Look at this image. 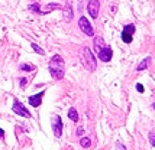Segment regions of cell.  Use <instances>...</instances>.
Wrapping results in <instances>:
<instances>
[{
	"instance_id": "obj_25",
	"label": "cell",
	"mask_w": 155,
	"mask_h": 150,
	"mask_svg": "<svg viewBox=\"0 0 155 150\" xmlns=\"http://www.w3.org/2000/svg\"><path fill=\"white\" fill-rule=\"evenodd\" d=\"M0 137H2V139L5 137V131H3V130H2V129H0Z\"/></svg>"
},
{
	"instance_id": "obj_6",
	"label": "cell",
	"mask_w": 155,
	"mask_h": 150,
	"mask_svg": "<svg viewBox=\"0 0 155 150\" xmlns=\"http://www.w3.org/2000/svg\"><path fill=\"white\" fill-rule=\"evenodd\" d=\"M99 7H100L99 0H90V2H88L87 10H88V13H90V16H91L93 19H96V17L99 16Z\"/></svg>"
},
{
	"instance_id": "obj_5",
	"label": "cell",
	"mask_w": 155,
	"mask_h": 150,
	"mask_svg": "<svg viewBox=\"0 0 155 150\" xmlns=\"http://www.w3.org/2000/svg\"><path fill=\"white\" fill-rule=\"evenodd\" d=\"M62 127H64V123L61 120L60 116H54L52 117V131H54L55 137H61L62 136Z\"/></svg>"
},
{
	"instance_id": "obj_16",
	"label": "cell",
	"mask_w": 155,
	"mask_h": 150,
	"mask_svg": "<svg viewBox=\"0 0 155 150\" xmlns=\"http://www.w3.org/2000/svg\"><path fill=\"white\" fill-rule=\"evenodd\" d=\"M122 41L125 42V43H130V42H132V35L126 33V32L122 30Z\"/></svg>"
},
{
	"instance_id": "obj_12",
	"label": "cell",
	"mask_w": 155,
	"mask_h": 150,
	"mask_svg": "<svg viewBox=\"0 0 155 150\" xmlns=\"http://www.w3.org/2000/svg\"><path fill=\"white\" fill-rule=\"evenodd\" d=\"M68 118H70L71 121L77 123V121H78V113H77V110H75V108H70V110H68Z\"/></svg>"
},
{
	"instance_id": "obj_1",
	"label": "cell",
	"mask_w": 155,
	"mask_h": 150,
	"mask_svg": "<svg viewBox=\"0 0 155 150\" xmlns=\"http://www.w3.org/2000/svg\"><path fill=\"white\" fill-rule=\"evenodd\" d=\"M48 71L54 80H62L64 78V59L60 55L52 56V59L49 61V65H48Z\"/></svg>"
},
{
	"instance_id": "obj_20",
	"label": "cell",
	"mask_w": 155,
	"mask_h": 150,
	"mask_svg": "<svg viewBox=\"0 0 155 150\" xmlns=\"http://www.w3.org/2000/svg\"><path fill=\"white\" fill-rule=\"evenodd\" d=\"M149 142L152 146H155V133H149Z\"/></svg>"
},
{
	"instance_id": "obj_11",
	"label": "cell",
	"mask_w": 155,
	"mask_h": 150,
	"mask_svg": "<svg viewBox=\"0 0 155 150\" xmlns=\"http://www.w3.org/2000/svg\"><path fill=\"white\" fill-rule=\"evenodd\" d=\"M55 9H62V7H61V5H58V3H49V5L45 6L44 10H41V13L45 14V13H48V12H51V10H55Z\"/></svg>"
},
{
	"instance_id": "obj_3",
	"label": "cell",
	"mask_w": 155,
	"mask_h": 150,
	"mask_svg": "<svg viewBox=\"0 0 155 150\" xmlns=\"http://www.w3.org/2000/svg\"><path fill=\"white\" fill-rule=\"evenodd\" d=\"M12 110H13L15 114H18V116H22V117H26V118H31L32 117V114L29 113V110L22 104V102L19 101V100H16L15 98L13 101V105H12Z\"/></svg>"
},
{
	"instance_id": "obj_21",
	"label": "cell",
	"mask_w": 155,
	"mask_h": 150,
	"mask_svg": "<svg viewBox=\"0 0 155 150\" xmlns=\"http://www.w3.org/2000/svg\"><path fill=\"white\" fill-rule=\"evenodd\" d=\"M136 89H138V92H143V85L142 84H136Z\"/></svg>"
},
{
	"instance_id": "obj_9",
	"label": "cell",
	"mask_w": 155,
	"mask_h": 150,
	"mask_svg": "<svg viewBox=\"0 0 155 150\" xmlns=\"http://www.w3.org/2000/svg\"><path fill=\"white\" fill-rule=\"evenodd\" d=\"M94 51H96V54H99L101 49L106 46V43H104V41H103V38H100V36H96L94 38Z\"/></svg>"
},
{
	"instance_id": "obj_24",
	"label": "cell",
	"mask_w": 155,
	"mask_h": 150,
	"mask_svg": "<svg viewBox=\"0 0 155 150\" xmlns=\"http://www.w3.org/2000/svg\"><path fill=\"white\" fill-rule=\"evenodd\" d=\"M116 146H117V149H119V150H126L125 147H123V144H122V143H117Z\"/></svg>"
},
{
	"instance_id": "obj_15",
	"label": "cell",
	"mask_w": 155,
	"mask_h": 150,
	"mask_svg": "<svg viewBox=\"0 0 155 150\" xmlns=\"http://www.w3.org/2000/svg\"><path fill=\"white\" fill-rule=\"evenodd\" d=\"M80 144L84 147V149H87V147H90V146H91V140H90V139H87V137H81Z\"/></svg>"
},
{
	"instance_id": "obj_14",
	"label": "cell",
	"mask_w": 155,
	"mask_h": 150,
	"mask_svg": "<svg viewBox=\"0 0 155 150\" xmlns=\"http://www.w3.org/2000/svg\"><path fill=\"white\" fill-rule=\"evenodd\" d=\"M20 71H26V72L35 71V65H32V64H22L20 65Z\"/></svg>"
},
{
	"instance_id": "obj_23",
	"label": "cell",
	"mask_w": 155,
	"mask_h": 150,
	"mask_svg": "<svg viewBox=\"0 0 155 150\" xmlns=\"http://www.w3.org/2000/svg\"><path fill=\"white\" fill-rule=\"evenodd\" d=\"M26 82H28V80H26V78H22V80H20V87L23 88V87L26 85Z\"/></svg>"
},
{
	"instance_id": "obj_2",
	"label": "cell",
	"mask_w": 155,
	"mask_h": 150,
	"mask_svg": "<svg viewBox=\"0 0 155 150\" xmlns=\"http://www.w3.org/2000/svg\"><path fill=\"white\" fill-rule=\"evenodd\" d=\"M80 58H81L83 65H84V68L87 69V71H94L96 67H97V62H96L94 55L91 54V51H90L87 46H84V48L81 49Z\"/></svg>"
},
{
	"instance_id": "obj_10",
	"label": "cell",
	"mask_w": 155,
	"mask_h": 150,
	"mask_svg": "<svg viewBox=\"0 0 155 150\" xmlns=\"http://www.w3.org/2000/svg\"><path fill=\"white\" fill-rule=\"evenodd\" d=\"M62 10H64V19L67 22H70L73 19V9H71V6L67 5L65 7H62Z\"/></svg>"
},
{
	"instance_id": "obj_8",
	"label": "cell",
	"mask_w": 155,
	"mask_h": 150,
	"mask_svg": "<svg viewBox=\"0 0 155 150\" xmlns=\"http://www.w3.org/2000/svg\"><path fill=\"white\" fill-rule=\"evenodd\" d=\"M45 94V91H41L38 94H35V95H31L28 98V102L32 105V107H39L41 102H42V97Z\"/></svg>"
},
{
	"instance_id": "obj_19",
	"label": "cell",
	"mask_w": 155,
	"mask_h": 150,
	"mask_svg": "<svg viewBox=\"0 0 155 150\" xmlns=\"http://www.w3.org/2000/svg\"><path fill=\"white\" fill-rule=\"evenodd\" d=\"M29 10H31V12H35V13H41V6L39 5H31V6H29Z\"/></svg>"
},
{
	"instance_id": "obj_13",
	"label": "cell",
	"mask_w": 155,
	"mask_h": 150,
	"mask_svg": "<svg viewBox=\"0 0 155 150\" xmlns=\"http://www.w3.org/2000/svg\"><path fill=\"white\" fill-rule=\"evenodd\" d=\"M149 64H151V58H145V59H143V61L141 62V64H139V65H138V71H143V69H147L149 67Z\"/></svg>"
},
{
	"instance_id": "obj_26",
	"label": "cell",
	"mask_w": 155,
	"mask_h": 150,
	"mask_svg": "<svg viewBox=\"0 0 155 150\" xmlns=\"http://www.w3.org/2000/svg\"><path fill=\"white\" fill-rule=\"evenodd\" d=\"M152 108H155V102H154V104H152Z\"/></svg>"
},
{
	"instance_id": "obj_7",
	"label": "cell",
	"mask_w": 155,
	"mask_h": 150,
	"mask_svg": "<svg viewBox=\"0 0 155 150\" xmlns=\"http://www.w3.org/2000/svg\"><path fill=\"white\" fill-rule=\"evenodd\" d=\"M97 55H99V59H100V61L109 62L110 59H112V56H113V52H112V48L106 45V46L101 49V51H100V52H99Z\"/></svg>"
},
{
	"instance_id": "obj_22",
	"label": "cell",
	"mask_w": 155,
	"mask_h": 150,
	"mask_svg": "<svg viewBox=\"0 0 155 150\" xmlns=\"http://www.w3.org/2000/svg\"><path fill=\"white\" fill-rule=\"evenodd\" d=\"M84 134V130H83V127H78L77 129V136H83Z\"/></svg>"
},
{
	"instance_id": "obj_17",
	"label": "cell",
	"mask_w": 155,
	"mask_h": 150,
	"mask_svg": "<svg viewBox=\"0 0 155 150\" xmlns=\"http://www.w3.org/2000/svg\"><path fill=\"white\" fill-rule=\"evenodd\" d=\"M123 32L134 35V33H135V26H134V25H126V26L123 27Z\"/></svg>"
},
{
	"instance_id": "obj_18",
	"label": "cell",
	"mask_w": 155,
	"mask_h": 150,
	"mask_svg": "<svg viewBox=\"0 0 155 150\" xmlns=\"http://www.w3.org/2000/svg\"><path fill=\"white\" fill-rule=\"evenodd\" d=\"M31 46H32V49H34L36 54H39V55H45V52H44V49L41 48V46H38L36 43H31Z\"/></svg>"
},
{
	"instance_id": "obj_4",
	"label": "cell",
	"mask_w": 155,
	"mask_h": 150,
	"mask_svg": "<svg viewBox=\"0 0 155 150\" xmlns=\"http://www.w3.org/2000/svg\"><path fill=\"white\" fill-rule=\"evenodd\" d=\"M78 26H80V29L87 35V36H93V35H94V30H93V27L90 25V22L87 20V17L81 16L80 19H78Z\"/></svg>"
}]
</instances>
